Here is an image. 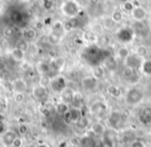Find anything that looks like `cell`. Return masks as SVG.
<instances>
[{
	"label": "cell",
	"instance_id": "4fadbf2b",
	"mask_svg": "<svg viewBox=\"0 0 151 147\" xmlns=\"http://www.w3.org/2000/svg\"><path fill=\"white\" fill-rule=\"evenodd\" d=\"M97 79H95L93 76H87L82 79V87L87 91H91L96 87Z\"/></svg>",
	"mask_w": 151,
	"mask_h": 147
},
{
	"label": "cell",
	"instance_id": "ab89813d",
	"mask_svg": "<svg viewBox=\"0 0 151 147\" xmlns=\"http://www.w3.org/2000/svg\"><path fill=\"white\" fill-rule=\"evenodd\" d=\"M134 9V3H132V1H126V2L123 3V9L125 12L132 13Z\"/></svg>",
	"mask_w": 151,
	"mask_h": 147
},
{
	"label": "cell",
	"instance_id": "d590c367",
	"mask_svg": "<svg viewBox=\"0 0 151 147\" xmlns=\"http://www.w3.org/2000/svg\"><path fill=\"white\" fill-rule=\"evenodd\" d=\"M136 54L138 55L139 57H141V58H144V57H146L147 54H148V49H147V47L143 46V45L142 46H139L136 50Z\"/></svg>",
	"mask_w": 151,
	"mask_h": 147
},
{
	"label": "cell",
	"instance_id": "d6986e66",
	"mask_svg": "<svg viewBox=\"0 0 151 147\" xmlns=\"http://www.w3.org/2000/svg\"><path fill=\"white\" fill-rule=\"evenodd\" d=\"M60 95H61V99H62L63 103L71 104V102H73V95H75V91L66 87V88L60 93Z\"/></svg>",
	"mask_w": 151,
	"mask_h": 147
},
{
	"label": "cell",
	"instance_id": "f35d334b",
	"mask_svg": "<svg viewBox=\"0 0 151 147\" xmlns=\"http://www.w3.org/2000/svg\"><path fill=\"white\" fill-rule=\"evenodd\" d=\"M115 26H116V23L111 19V18H110V19H106L105 21H104V27H105L106 29L111 30V29H113Z\"/></svg>",
	"mask_w": 151,
	"mask_h": 147
},
{
	"label": "cell",
	"instance_id": "816d5d0a",
	"mask_svg": "<svg viewBox=\"0 0 151 147\" xmlns=\"http://www.w3.org/2000/svg\"><path fill=\"white\" fill-rule=\"evenodd\" d=\"M0 140H2V136L1 135H0Z\"/></svg>",
	"mask_w": 151,
	"mask_h": 147
},
{
	"label": "cell",
	"instance_id": "ba28073f",
	"mask_svg": "<svg viewBox=\"0 0 151 147\" xmlns=\"http://www.w3.org/2000/svg\"><path fill=\"white\" fill-rule=\"evenodd\" d=\"M64 120L67 122V123H76V122H78L79 119L82 117V110L79 109V108H71L69 109V111L67 113H65L64 115Z\"/></svg>",
	"mask_w": 151,
	"mask_h": 147
},
{
	"label": "cell",
	"instance_id": "7a4b0ae2",
	"mask_svg": "<svg viewBox=\"0 0 151 147\" xmlns=\"http://www.w3.org/2000/svg\"><path fill=\"white\" fill-rule=\"evenodd\" d=\"M81 6L76 0H66L64 1L61 6V11H62L63 15L68 17L69 19L70 18H75L79 15L81 11Z\"/></svg>",
	"mask_w": 151,
	"mask_h": 147
},
{
	"label": "cell",
	"instance_id": "44dd1931",
	"mask_svg": "<svg viewBox=\"0 0 151 147\" xmlns=\"http://www.w3.org/2000/svg\"><path fill=\"white\" fill-rule=\"evenodd\" d=\"M107 110V106L101 102H96L91 106V112L94 114H104Z\"/></svg>",
	"mask_w": 151,
	"mask_h": 147
},
{
	"label": "cell",
	"instance_id": "8fae6325",
	"mask_svg": "<svg viewBox=\"0 0 151 147\" xmlns=\"http://www.w3.org/2000/svg\"><path fill=\"white\" fill-rule=\"evenodd\" d=\"M122 77L129 83H136L139 80V76L137 74V71L130 68V67L124 66L122 69Z\"/></svg>",
	"mask_w": 151,
	"mask_h": 147
},
{
	"label": "cell",
	"instance_id": "277c9868",
	"mask_svg": "<svg viewBox=\"0 0 151 147\" xmlns=\"http://www.w3.org/2000/svg\"><path fill=\"white\" fill-rule=\"evenodd\" d=\"M116 36H117L118 40L123 44H127V43H130L134 37V31L132 27H122L120 28L119 30L116 33Z\"/></svg>",
	"mask_w": 151,
	"mask_h": 147
},
{
	"label": "cell",
	"instance_id": "9c48e42d",
	"mask_svg": "<svg viewBox=\"0 0 151 147\" xmlns=\"http://www.w3.org/2000/svg\"><path fill=\"white\" fill-rule=\"evenodd\" d=\"M132 29H134V34L145 36V35H147L149 32V26L147 25L145 20L144 21H134Z\"/></svg>",
	"mask_w": 151,
	"mask_h": 147
},
{
	"label": "cell",
	"instance_id": "83f0119b",
	"mask_svg": "<svg viewBox=\"0 0 151 147\" xmlns=\"http://www.w3.org/2000/svg\"><path fill=\"white\" fill-rule=\"evenodd\" d=\"M92 76L94 77L95 79L99 80V79H101L104 76H105V71H104V68L101 66V65L94 66L93 67V71H92Z\"/></svg>",
	"mask_w": 151,
	"mask_h": 147
},
{
	"label": "cell",
	"instance_id": "f546056e",
	"mask_svg": "<svg viewBox=\"0 0 151 147\" xmlns=\"http://www.w3.org/2000/svg\"><path fill=\"white\" fill-rule=\"evenodd\" d=\"M81 146L82 147H95V142L93 141L92 138L90 137H85V138H82L80 141Z\"/></svg>",
	"mask_w": 151,
	"mask_h": 147
},
{
	"label": "cell",
	"instance_id": "bcb514c9",
	"mask_svg": "<svg viewBox=\"0 0 151 147\" xmlns=\"http://www.w3.org/2000/svg\"><path fill=\"white\" fill-rule=\"evenodd\" d=\"M44 22H40V21H37L35 22V24H34V28H36L37 30H40L42 29V27H44Z\"/></svg>",
	"mask_w": 151,
	"mask_h": 147
},
{
	"label": "cell",
	"instance_id": "ffe728a7",
	"mask_svg": "<svg viewBox=\"0 0 151 147\" xmlns=\"http://www.w3.org/2000/svg\"><path fill=\"white\" fill-rule=\"evenodd\" d=\"M104 64H105V67L109 71H116V68H117V60H116V58L113 56V55L108 57V58L104 61Z\"/></svg>",
	"mask_w": 151,
	"mask_h": 147
},
{
	"label": "cell",
	"instance_id": "f1b7e54d",
	"mask_svg": "<svg viewBox=\"0 0 151 147\" xmlns=\"http://www.w3.org/2000/svg\"><path fill=\"white\" fill-rule=\"evenodd\" d=\"M76 125H77V128H80V130H85V128H87L89 126L88 118L82 116V117L79 119L78 122H76Z\"/></svg>",
	"mask_w": 151,
	"mask_h": 147
},
{
	"label": "cell",
	"instance_id": "7c38bea8",
	"mask_svg": "<svg viewBox=\"0 0 151 147\" xmlns=\"http://www.w3.org/2000/svg\"><path fill=\"white\" fill-rule=\"evenodd\" d=\"M32 95L35 97L36 99H46L47 95H48V89L45 85L40 84L36 85L33 87V90H32Z\"/></svg>",
	"mask_w": 151,
	"mask_h": 147
},
{
	"label": "cell",
	"instance_id": "3957f363",
	"mask_svg": "<svg viewBox=\"0 0 151 147\" xmlns=\"http://www.w3.org/2000/svg\"><path fill=\"white\" fill-rule=\"evenodd\" d=\"M143 99H144V92L137 87L130 88L125 94V102L129 106L138 105L143 101Z\"/></svg>",
	"mask_w": 151,
	"mask_h": 147
},
{
	"label": "cell",
	"instance_id": "b9f144b4",
	"mask_svg": "<svg viewBox=\"0 0 151 147\" xmlns=\"http://www.w3.org/2000/svg\"><path fill=\"white\" fill-rule=\"evenodd\" d=\"M63 28H64V31H70V30H73V24H71L70 19L67 20L66 22H64V23H63Z\"/></svg>",
	"mask_w": 151,
	"mask_h": 147
},
{
	"label": "cell",
	"instance_id": "74e56055",
	"mask_svg": "<svg viewBox=\"0 0 151 147\" xmlns=\"http://www.w3.org/2000/svg\"><path fill=\"white\" fill-rule=\"evenodd\" d=\"M13 99L16 104H21V103H23L24 99H25V94H24L23 92H15Z\"/></svg>",
	"mask_w": 151,
	"mask_h": 147
},
{
	"label": "cell",
	"instance_id": "836d02e7",
	"mask_svg": "<svg viewBox=\"0 0 151 147\" xmlns=\"http://www.w3.org/2000/svg\"><path fill=\"white\" fill-rule=\"evenodd\" d=\"M108 92L113 97H119L120 95H121V90H120V88L117 86H110L109 88H108Z\"/></svg>",
	"mask_w": 151,
	"mask_h": 147
},
{
	"label": "cell",
	"instance_id": "cb8c5ba5",
	"mask_svg": "<svg viewBox=\"0 0 151 147\" xmlns=\"http://www.w3.org/2000/svg\"><path fill=\"white\" fill-rule=\"evenodd\" d=\"M65 63H66V61H65L64 58H62V57H55V58L53 59L52 62H51V65H52L53 69L59 71V69H61L63 66H64Z\"/></svg>",
	"mask_w": 151,
	"mask_h": 147
},
{
	"label": "cell",
	"instance_id": "d4e9b609",
	"mask_svg": "<svg viewBox=\"0 0 151 147\" xmlns=\"http://www.w3.org/2000/svg\"><path fill=\"white\" fill-rule=\"evenodd\" d=\"M12 57H13V59L16 61H23L24 58H25V52L16 47V48L13 49V51H12Z\"/></svg>",
	"mask_w": 151,
	"mask_h": 147
},
{
	"label": "cell",
	"instance_id": "5b68a950",
	"mask_svg": "<svg viewBox=\"0 0 151 147\" xmlns=\"http://www.w3.org/2000/svg\"><path fill=\"white\" fill-rule=\"evenodd\" d=\"M50 87L54 92L61 93L66 88V80L62 76H55L54 78L51 79Z\"/></svg>",
	"mask_w": 151,
	"mask_h": 147
},
{
	"label": "cell",
	"instance_id": "2e32d148",
	"mask_svg": "<svg viewBox=\"0 0 151 147\" xmlns=\"http://www.w3.org/2000/svg\"><path fill=\"white\" fill-rule=\"evenodd\" d=\"M13 90L15 92H23L27 90V83L24 79H16L13 82Z\"/></svg>",
	"mask_w": 151,
	"mask_h": 147
},
{
	"label": "cell",
	"instance_id": "681fc988",
	"mask_svg": "<svg viewBox=\"0 0 151 147\" xmlns=\"http://www.w3.org/2000/svg\"><path fill=\"white\" fill-rule=\"evenodd\" d=\"M36 147H50L49 145H47V144H45V143H42V144H38Z\"/></svg>",
	"mask_w": 151,
	"mask_h": 147
},
{
	"label": "cell",
	"instance_id": "8d00e7d4",
	"mask_svg": "<svg viewBox=\"0 0 151 147\" xmlns=\"http://www.w3.org/2000/svg\"><path fill=\"white\" fill-rule=\"evenodd\" d=\"M129 54H130L129 50H128L127 48H125V47H121V48H120L119 50H118V52H117L118 57H119V58H121V59H125Z\"/></svg>",
	"mask_w": 151,
	"mask_h": 147
},
{
	"label": "cell",
	"instance_id": "9a60e30c",
	"mask_svg": "<svg viewBox=\"0 0 151 147\" xmlns=\"http://www.w3.org/2000/svg\"><path fill=\"white\" fill-rule=\"evenodd\" d=\"M132 17L134 21H144L147 17V12L144 7L142 6H137L132 9Z\"/></svg>",
	"mask_w": 151,
	"mask_h": 147
},
{
	"label": "cell",
	"instance_id": "4316f807",
	"mask_svg": "<svg viewBox=\"0 0 151 147\" xmlns=\"http://www.w3.org/2000/svg\"><path fill=\"white\" fill-rule=\"evenodd\" d=\"M73 108H79L81 109L82 108V104H83V97L78 92H75V95H73V99L71 102Z\"/></svg>",
	"mask_w": 151,
	"mask_h": 147
},
{
	"label": "cell",
	"instance_id": "7402d4cb",
	"mask_svg": "<svg viewBox=\"0 0 151 147\" xmlns=\"http://www.w3.org/2000/svg\"><path fill=\"white\" fill-rule=\"evenodd\" d=\"M91 132L97 136H101L106 133V126L101 122H95L91 125Z\"/></svg>",
	"mask_w": 151,
	"mask_h": 147
},
{
	"label": "cell",
	"instance_id": "d6a6232c",
	"mask_svg": "<svg viewBox=\"0 0 151 147\" xmlns=\"http://www.w3.org/2000/svg\"><path fill=\"white\" fill-rule=\"evenodd\" d=\"M56 110L57 112H58L59 114H61V115H64L65 113H67V112L69 111V108H68V104H65V103H60L57 105L56 107Z\"/></svg>",
	"mask_w": 151,
	"mask_h": 147
},
{
	"label": "cell",
	"instance_id": "6da1fadb",
	"mask_svg": "<svg viewBox=\"0 0 151 147\" xmlns=\"http://www.w3.org/2000/svg\"><path fill=\"white\" fill-rule=\"evenodd\" d=\"M111 55V52L108 49L101 48L97 45H91L84 50L82 57L88 64L94 67L104 63V61Z\"/></svg>",
	"mask_w": 151,
	"mask_h": 147
},
{
	"label": "cell",
	"instance_id": "f5cc1de1",
	"mask_svg": "<svg viewBox=\"0 0 151 147\" xmlns=\"http://www.w3.org/2000/svg\"><path fill=\"white\" fill-rule=\"evenodd\" d=\"M1 32H2V31H1V29H0V33H1Z\"/></svg>",
	"mask_w": 151,
	"mask_h": 147
},
{
	"label": "cell",
	"instance_id": "c3c4849f",
	"mask_svg": "<svg viewBox=\"0 0 151 147\" xmlns=\"http://www.w3.org/2000/svg\"><path fill=\"white\" fill-rule=\"evenodd\" d=\"M4 120H5L4 115H3V114L0 113V124H3V122H4Z\"/></svg>",
	"mask_w": 151,
	"mask_h": 147
},
{
	"label": "cell",
	"instance_id": "484cf974",
	"mask_svg": "<svg viewBox=\"0 0 151 147\" xmlns=\"http://www.w3.org/2000/svg\"><path fill=\"white\" fill-rule=\"evenodd\" d=\"M141 71H142V73L145 74L146 76H151V59L143 60Z\"/></svg>",
	"mask_w": 151,
	"mask_h": 147
},
{
	"label": "cell",
	"instance_id": "ee69618b",
	"mask_svg": "<svg viewBox=\"0 0 151 147\" xmlns=\"http://www.w3.org/2000/svg\"><path fill=\"white\" fill-rule=\"evenodd\" d=\"M27 130H28V128L25 124H21V125L19 126V132L21 135H25L26 133H27Z\"/></svg>",
	"mask_w": 151,
	"mask_h": 147
},
{
	"label": "cell",
	"instance_id": "f907efd6",
	"mask_svg": "<svg viewBox=\"0 0 151 147\" xmlns=\"http://www.w3.org/2000/svg\"><path fill=\"white\" fill-rule=\"evenodd\" d=\"M120 1H121V2H126V1H130V0H120Z\"/></svg>",
	"mask_w": 151,
	"mask_h": 147
},
{
	"label": "cell",
	"instance_id": "7dc6e473",
	"mask_svg": "<svg viewBox=\"0 0 151 147\" xmlns=\"http://www.w3.org/2000/svg\"><path fill=\"white\" fill-rule=\"evenodd\" d=\"M51 20H52V18H51V17H47L46 19L42 21V22H44V25H49V24H51V22H52Z\"/></svg>",
	"mask_w": 151,
	"mask_h": 147
},
{
	"label": "cell",
	"instance_id": "1f68e13d",
	"mask_svg": "<svg viewBox=\"0 0 151 147\" xmlns=\"http://www.w3.org/2000/svg\"><path fill=\"white\" fill-rule=\"evenodd\" d=\"M111 19L113 20L116 24H118V23H120L122 20H123V14H122V12L116 9V11H114L113 14H112Z\"/></svg>",
	"mask_w": 151,
	"mask_h": 147
},
{
	"label": "cell",
	"instance_id": "60d3db41",
	"mask_svg": "<svg viewBox=\"0 0 151 147\" xmlns=\"http://www.w3.org/2000/svg\"><path fill=\"white\" fill-rule=\"evenodd\" d=\"M23 144H24L23 139L20 138V137H17V138L14 140L12 146H13V147H22V146H23Z\"/></svg>",
	"mask_w": 151,
	"mask_h": 147
},
{
	"label": "cell",
	"instance_id": "8992f818",
	"mask_svg": "<svg viewBox=\"0 0 151 147\" xmlns=\"http://www.w3.org/2000/svg\"><path fill=\"white\" fill-rule=\"evenodd\" d=\"M143 63V59L141 57H139L138 55L134 53V54H129L125 59H124V64L125 66L130 67V68L134 69H141Z\"/></svg>",
	"mask_w": 151,
	"mask_h": 147
},
{
	"label": "cell",
	"instance_id": "5bb4252c",
	"mask_svg": "<svg viewBox=\"0 0 151 147\" xmlns=\"http://www.w3.org/2000/svg\"><path fill=\"white\" fill-rule=\"evenodd\" d=\"M52 69L53 68L51 62H48V61H40L36 64V71L40 75H42V76H48Z\"/></svg>",
	"mask_w": 151,
	"mask_h": 147
},
{
	"label": "cell",
	"instance_id": "30bf717a",
	"mask_svg": "<svg viewBox=\"0 0 151 147\" xmlns=\"http://www.w3.org/2000/svg\"><path fill=\"white\" fill-rule=\"evenodd\" d=\"M139 121L143 125H151V107H145L139 114Z\"/></svg>",
	"mask_w": 151,
	"mask_h": 147
},
{
	"label": "cell",
	"instance_id": "4dcf8cb0",
	"mask_svg": "<svg viewBox=\"0 0 151 147\" xmlns=\"http://www.w3.org/2000/svg\"><path fill=\"white\" fill-rule=\"evenodd\" d=\"M2 34L6 38L13 37V36H15V34H16V28L13 27V26H6V27L2 30Z\"/></svg>",
	"mask_w": 151,
	"mask_h": 147
},
{
	"label": "cell",
	"instance_id": "7bdbcfd3",
	"mask_svg": "<svg viewBox=\"0 0 151 147\" xmlns=\"http://www.w3.org/2000/svg\"><path fill=\"white\" fill-rule=\"evenodd\" d=\"M53 6L52 0H44V7L46 9H50Z\"/></svg>",
	"mask_w": 151,
	"mask_h": 147
},
{
	"label": "cell",
	"instance_id": "e0dca14e",
	"mask_svg": "<svg viewBox=\"0 0 151 147\" xmlns=\"http://www.w3.org/2000/svg\"><path fill=\"white\" fill-rule=\"evenodd\" d=\"M108 121H109L110 125L113 126V128H118L119 124L121 123L122 121V115L119 113V112H112L110 114L109 118H108Z\"/></svg>",
	"mask_w": 151,
	"mask_h": 147
},
{
	"label": "cell",
	"instance_id": "ac0fdd59",
	"mask_svg": "<svg viewBox=\"0 0 151 147\" xmlns=\"http://www.w3.org/2000/svg\"><path fill=\"white\" fill-rule=\"evenodd\" d=\"M17 135H16V132H14V130H5V133L2 135V142L4 145H6V146H12V144H13L14 140H15L16 138H17Z\"/></svg>",
	"mask_w": 151,
	"mask_h": 147
},
{
	"label": "cell",
	"instance_id": "603a6c76",
	"mask_svg": "<svg viewBox=\"0 0 151 147\" xmlns=\"http://www.w3.org/2000/svg\"><path fill=\"white\" fill-rule=\"evenodd\" d=\"M36 37V30L34 28H27L23 32V38L27 42H32Z\"/></svg>",
	"mask_w": 151,
	"mask_h": 147
},
{
	"label": "cell",
	"instance_id": "f6af8a7d",
	"mask_svg": "<svg viewBox=\"0 0 151 147\" xmlns=\"http://www.w3.org/2000/svg\"><path fill=\"white\" fill-rule=\"evenodd\" d=\"M132 147H145V144L142 142V141L137 140V141H134V142H132Z\"/></svg>",
	"mask_w": 151,
	"mask_h": 147
},
{
	"label": "cell",
	"instance_id": "52a82bcc",
	"mask_svg": "<svg viewBox=\"0 0 151 147\" xmlns=\"http://www.w3.org/2000/svg\"><path fill=\"white\" fill-rule=\"evenodd\" d=\"M25 15H26V12L21 11V9H15L11 13L12 22L18 26H23L24 22L28 21V18H26Z\"/></svg>",
	"mask_w": 151,
	"mask_h": 147
},
{
	"label": "cell",
	"instance_id": "e575fe53",
	"mask_svg": "<svg viewBox=\"0 0 151 147\" xmlns=\"http://www.w3.org/2000/svg\"><path fill=\"white\" fill-rule=\"evenodd\" d=\"M17 48H19L20 50L24 51V52L26 53L29 50V42H27V40H25L24 38H22V40H20L19 42H18Z\"/></svg>",
	"mask_w": 151,
	"mask_h": 147
}]
</instances>
